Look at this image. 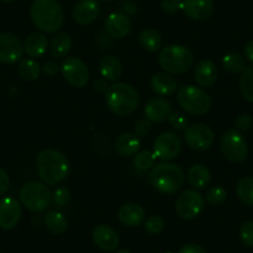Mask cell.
I'll return each mask as SVG.
<instances>
[{
	"mask_svg": "<svg viewBox=\"0 0 253 253\" xmlns=\"http://www.w3.org/2000/svg\"><path fill=\"white\" fill-rule=\"evenodd\" d=\"M148 180L150 186L158 193L172 195L184 186L185 174L179 165L170 162H162L152 168Z\"/></svg>",
	"mask_w": 253,
	"mask_h": 253,
	"instance_id": "1",
	"label": "cell"
},
{
	"mask_svg": "<svg viewBox=\"0 0 253 253\" xmlns=\"http://www.w3.org/2000/svg\"><path fill=\"white\" fill-rule=\"evenodd\" d=\"M34 25L43 33L52 34L63 25V10L57 0H34L30 6Z\"/></svg>",
	"mask_w": 253,
	"mask_h": 253,
	"instance_id": "2",
	"label": "cell"
},
{
	"mask_svg": "<svg viewBox=\"0 0 253 253\" xmlns=\"http://www.w3.org/2000/svg\"><path fill=\"white\" fill-rule=\"evenodd\" d=\"M36 170L42 181L48 185H56L66 179L70 165L62 153L56 149H45L38 155Z\"/></svg>",
	"mask_w": 253,
	"mask_h": 253,
	"instance_id": "3",
	"label": "cell"
},
{
	"mask_svg": "<svg viewBox=\"0 0 253 253\" xmlns=\"http://www.w3.org/2000/svg\"><path fill=\"white\" fill-rule=\"evenodd\" d=\"M106 103L112 113L119 117L129 116L138 109L139 94L130 84L117 82L109 86L106 93Z\"/></svg>",
	"mask_w": 253,
	"mask_h": 253,
	"instance_id": "4",
	"label": "cell"
},
{
	"mask_svg": "<svg viewBox=\"0 0 253 253\" xmlns=\"http://www.w3.org/2000/svg\"><path fill=\"white\" fill-rule=\"evenodd\" d=\"M158 62L167 74L181 75L193 67L194 53L186 46L168 45L160 50Z\"/></svg>",
	"mask_w": 253,
	"mask_h": 253,
	"instance_id": "5",
	"label": "cell"
},
{
	"mask_svg": "<svg viewBox=\"0 0 253 253\" xmlns=\"http://www.w3.org/2000/svg\"><path fill=\"white\" fill-rule=\"evenodd\" d=\"M177 103L191 116H204L211 108V97L200 87L182 86L177 89Z\"/></svg>",
	"mask_w": 253,
	"mask_h": 253,
	"instance_id": "6",
	"label": "cell"
},
{
	"mask_svg": "<svg viewBox=\"0 0 253 253\" xmlns=\"http://www.w3.org/2000/svg\"><path fill=\"white\" fill-rule=\"evenodd\" d=\"M19 199L28 210L33 212H43L52 201L50 190L42 182L29 181L19 191Z\"/></svg>",
	"mask_w": 253,
	"mask_h": 253,
	"instance_id": "7",
	"label": "cell"
},
{
	"mask_svg": "<svg viewBox=\"0 0 253 253\" xmlns=\"http://www.w3.org/2000/svg\"><path fill=\"white\" fill-rule=\"evenodd\" d=\"M221 149L228 162L233 164L245 162L248 154V148L246 139L238 130H226L221 138Z\"/></svg>",
	"mask_w": 253,
	"mask_h": 253,
	"instance_id": "8",
	"label": "cell"
},
{
	"mask_svg": "<svg viewBox=\"0 0 253 253\" xmlns=\"http://www.w3.org/2000/svg\"><path fill=\"white\" fill-rule=\"evenodd\" d=\"M205 199L196 190H185L177 196L175 211L182 220H193L204 210Z\"/></svg>",
	"mask_w": 253,
	"mask_h": 253,
	"instance_id": "9",
	"label": "cell"
},
{
	"mask_svg": "<svg viewBox=\"0 0 253 253\" xmlns=\"http://www.w3.org/2000/svg\"><path fill=\"white\" fill-rule=\"evenodd\" d=\"M184 139L190 149L204 152L212 147L215 135L209 126L204 123H195L185 129Z\"/></svg>",
	"mask_w": 253,
	"mask_h": 253,
	"instance_id": "10",
	"label": "cell"
},
{
	"mask_svg": "<svg viewBox=\"0 0 253 253\" xmlns=\"http://www.w3.org/2000/svg\"><path fill=\"white\" fill-rule=\"evenodd\" d=\"M61 74L70 84L75 87H84L89 80L88 67L79 57H67L63 60Z\"/></svg>",
	"mask_w": 253,
	"mask_h": 253,
	"instance_id": "11",
	"label": "cell"
},
{
	"mask_svg": "<svg viewBox=\"0 0 253 253\" xmlns=\"http://www.w3.org/2000/svg\"><path fill=\"white\" fill-rule=\"evenodd\" d=\"M154 155L163 162H168L176 157L181 150V140L174 132H164L154 140Z\"/></svg>",
	"mask_w": 253,
	"mask_h": 253,
	"instance_id": "12",
	"label": "cell"
},
{
	"mask_svg": "<svg viewBox=\"0 0 253 253\" xmlns=\"http://www.w3.org/2000/svg\"><path fill=\"white\" fill-rule=\"evenodd\" d=\"M24 46L11 33H0V62L13 65L21 60Z\"/></svg>",
	"mask_w": 253,
	"mask_h": 253,
	"instance_id": "13",
	"label": "cell"
},
{
	"mask_svg": "<svg viewBox=\"0 0 253 253\" xmlns=\"http://www.w3.org/2000/svg\"><path fill=\"white\" fill-rule=\"evenodd\" d=\"M21 218V206L14 198H4L0 200V227L3 230H13Z\"/></svg>",
	"mask_w": 253,
	"mask_h": 253,
	"instance_id": "14",
	"label": "cell"
},
{
	"mask_svg": "<svg viewBox=\"0 0 253 253\" xmlns=\"http://www.w3.org/2000/svg\"><path fill=\"white\" fill-rule=\"evenodd\" d=\"M181 10L187 18L203 21L212 15L213 3L212 0H182Z\"/></svg>",
	"mask_w": 253,
	"mask_h": 253,
	"instance_id": "15",
	"label": "cell"
},
{
	"mask_svg": "<svg viewBox=\"0 0 253 253\" xmlns=\"http://www.w3.org/2000/svg\"><path fill=\"white\" fill-rule=\"evenodd\" d=\"M101 5L97 0H80L72 11L75 21L80 25H89L98 18Z\"/></svg>",
	"mask_w": 253,
	"mask_h": 253,
	"instance_id": "16",
	"label": "cell"
},
{
	"mask_svg": "<svg viewBox=\"0 0 253 253\" xmlns=\"http://www.w3.org/2000/svg\"><path fill=\"white\" fill-rule=\"evenodd\" d=\"M106 30L111 38L123 39L132 30V21L126 14L116 11L107 18Z\"/></svg>",
	"mask_w": 253,
	"mask_h": 253,
	"instance_id": "17",
	"label": "cell"
},
{
	"mask_svg": "<svg viewBox=\"0 0 253 253\" xmlns=\"http://www.w3.org/2000/svg\"><path fill=\"white\" fill-rule=\"evenodd\" d=\"M93 242L98 248L106 252L116 251L119 245V236L114 228L108 225H99L92 232Z\"/></svg>",
	"mask_w": 253,
	"mask_h": 253,
	"instance_id": "18",
	"label": "cell"
},
{
	"mask_svg": "<svg viewBox=\"0 0 253 253\" xmlns=\"http://www.w3.org/2000/svg\"><path fill=\"white\" fill-rule=\"evenodd\" d=\"M118 220L126 227H138L145 221V211L139 204H124L118 210Z\"/></svg>",
	"mask_w": 253,
	"mask_h": 253,
	"instance_id": "19",
	"label": "cell"
},
{
	"mask_svg": "<svg viewBox=\"0 0 253 253\" xmlns=\"http://www.w3.org/2000/svg\"><path fill=\"white\" fill-rule=\"evenodd\" d=\"M217 67L216 63L211 60H201L196 63L194 70L195 81L201 87H211L217 80Z\"/></svg>",
	"mask_w": 253,
	"mask_h": 253,
	"instance_id": "20",
	"label": "cell"
},
{
	"mask_svg": "<svg viewBox=\"0 0 253 253\" xmlns=\"http://www.w3.org/2000/svg\"><path fill=\"white\" fill-rule=\"evenodd\" d=\"M145 117L154 123H163L171 113V104L165 98H154L147 103L144 108Z\"/></svg>",
	"mask_w": 253,
	"mask_h": 253,
	"instance_id": "21",
	"label": "cell"
},
{
	"mask_svg": "<svg viewBox=\"0 0 253 253\" xmlns=\"http://www.w3.org/2000/svg\"><path fill=\"white\" fill-rule=\"evenodd\" d=\"M150 88L159 96H170L177 89V81L167 72H158L150 79Z\"/></svg>",
	"mask_w": 253,
	"mask_h": 253,
	"instance_id": "22",
	"label": "cell"
},
{
	"mask_svg": "<svg viewBox=\"0 0 253 253\" xmlns=\"http://www.w3.org/2000/svg\"><path fill=\"white\" fill-rule=\"evenodd\" d=\"M48 47V40L43 34L33 33L25 39L24 52L33 58L41 57L46 53Z\"/></svg>",
	"mask_w": 253,
	"mask_h": 253,
	"instance_id": "23",
	"label": "cell"
},
{
	"mask_svg": "<svg viewBox=\"0 0 253 253\" xmlns=\"http://www.w3.org/2000/svg\"><path fill=\"white\" fill-rule=\"evenodd\" d=\"M114 148L121 157H133L140 149V139L132 133H123L116 139Z\"/></svg>",
	"mask_w": 253,
	"mask_h": 253,
	"instance_id": "24",
	"label": "cell"
},
{
	"mask_svg": "<svg viewBox=\"0 0 253 253\" xmlns=\"http://www.w3.org/2000/svg\"><path fill=\"white\" fill-rule=\"evenodd\" d=\"M122 72H123V66L116 56H104L99 62V74L106 81L116 82L117 80L121 79Z\"/></svg>",
	"mask_w": 253,
	"mask_h": 253,
	"instance_id": "25",
	"label": "cell"
},
{
	"mask_svg": "<svg viewBox=\"0 0 253 253\" xmlns=\"http://www.w3.org/2000/svg\"><path fill=\"white\" fill-rule=\"evenodd\" d=\"M187 181L196 190L206 189L211 181L210 170L203 164H194L187 170Z\"/></svg>",
	"mask_w": 253,
	"mask_h": 253,
	"instance_id": "26",
	"label": "cell"
},
{
	"mask_svg": "<svg viewBox=\"0 0 253 253\" xmlns=\"http://www.w3.org/2000/svg\"><path fill=\"white\" fill-rule=\"evenodd\" d=\"M72 46L71 36L66 33H57L51 41V55L56 58L66 57Z\"/></svg>",
	"mask_w": 253,
	"mask_h": 253,
	"instance_id": "27",
	"label": "cell"
},
{
	"mask_svg": "<svg viewBox=\"0 0 253 253\" xmlns=\"http://www.w3.org/2000/svg\"><path fill=\"white\" fill-rule=\"evenodd\" d=\"M43 222H45L47 230L53 235H61L69 227L67 218L57 211H51V212L46 213L43 217Z\"/></svg>",
	"mask_w": 253,
	"mask_h": 253,
	"instance_id": "28",
	"label": "cell"
},
{
	"mask_svg": "<svg viewBox=\"0 0 253 253\" xmlns=\"http://www.w3.org/2000/svg\"><path fill=\"white\" fill-rule=\"evenodd\" d=\"M139 45L142 46L144 50L149 51V52H155V51L160 50L162 47V35L158 33L154 29H145L140 33L139 39Z\"/></svg>",
	"mask_w": 253,
	"mask_h": 253,
	"instance_id": "29",
	"label": "cell"
},
{
	"mask_svg": "<svg viewBox=\"0 0 253 253\" xmlns=\"http://www.w3.org/2000/svg\"><path fill=\"white\" fill-rule=\"evenodd\" d=\"M222 67L230 75L242 74L246 69V61L240 53L230 52L222 57Z\"/></svg>",
	"mask_w": 253,
	"mask_h": 253,
	"instance_id": "30",
	"label": "cell"
},
{
	"mask_svg": "<svg viewBox=\"0 0 253 253\" xmlns=\"http://www.w3.org/2000/svg\"><path fill=\"white\" fill-rule=\"evenodd\" d=\"M18 71L21 79L25 80V81H35L40 77L41 67L33 58H25L19 63Z\"/></svg>",
	"mask_w": 253,
	"mask_h": 253,
	"instance_id": "31",
	"label": "cell"
},
{
	"mask_svg": "<svg viewBox=\"0 0 253 253\" xmlns=\"http://www.w3.org/2000/svg\"><path fill=\"white\" fill-rule=\"evenodd\" d=\"M236 194L243 204L253 206V176H245L238 180Z\"/></svg>",
	"mask_w": 253,
	"mask_h": 253,
	"instance_id": "32",
	"label": "cell"
},
{
	"mask_svg": "<svg viewBox=\"0 0 253 253\" xmlns=\"http://www.w3.org/2000/svg\"><path fill=\"white\" fill-rule=\"evenodd\" d=\"M240 92L246 101L253 103V65L246 67L241 75Z\"/></svg>",
	"mask_w": 253,
	"mask_h": 253,
	"instance_id": "33",
	"label": "cell"
},
{
	"mask_svg": "<svg viewBox=\"0 0 253 253\" xmlns=\"http://www.w3.org/2000/svg\"><path fill=\"white\" fill-rule=\"evenodd\" d=\"M155 155L154 153L149 152V150H143L135 154L134 157V167L140 171H147V170L152 169L154 167L155 163Z\"/></svg>",
	"mask_w": 253,
	"mask_h": 253,
	"instance_id": "34",
	"label": "cell"
},
{
	"mask_svg": "<svg viewBox=\"0 0 253 253\" xmlns=\"http://www.w3.org/2000/svg\"><path fill=\"white\" fill-rule=\"evenodd\" d=\"M227 199V191L222 186L210 187L206 193V201L212 206H220Z\"/></svg>",
	"mask_w": 253,
	"mask_h": 253,
	"instance_id": "35",
	"label": "cell"
},
{
	"mask_svg": "<svg viewBox=\"0 0 253 253\" xmlns=\"http://www.w3.org/2000/svg\"><path fill=\"white\" fill-rule=\"evenodd\" d=\"M165 221L164 218L158 215H152L144 221V228L150 235H159L164 231Z\"/></svg>",
	"mask_w": 253,
	"mask_h": 253,
	"instance_id": "36",
	"label": "cell"
},
{
	"mask_svg": "<svg viewBox=\"0 0 253 253\" xmlns=\"http://www.w3.org/2000/svg\"><path fill=\"white\" fill-rule=\"evenodd\" d=\"M168 121H169V124L171 126V128H174L176 130H185L187 128V119L181 112H171Z\"/></svg>",
	"mask_w": 253,
	"mask_h": 253,
	"instance_id": "37",
	"label": "cell"
},
{
	"mask_svg": "<svg viewBox=\"0 0 253 253\" xmlns=\"http://www.w3.org/2000/svg\"><path fill=\"white\" fill-rule=\"evenodd\" d=\"M240 237L247 247L253 248V221H247L241 226Z\"/></svg>",
	"mask_w": 253,
	"mask_h": 253,
	"instance_id": "38",
	"label": "cell"
},
{
	"mask_svg": "<svg viewBox=\"0 0 253 253\" xmlns=\"http://www.w3.org/2000/svg\"><path fill=\"white\" fill-rule=\"evenodd\" d=\"M70 196H71V194H70L69 189H66V187H58V189H56L55 191H53L52 200L56 205L62 208V206L69 204Z\"/></svg>",
	"mask_w": 253,
	"mask_h": 253,
	"instance_id": "39",
	"label": "cell"
},
{
	"mask_svg": "<svg viewBox=\"0 0 253 253\" xmlns=\"http://www.w3.org/2000/svg\"><path fill=\"white\" fill-rule=\"evenodd\" d=\"M150 129H152V122L148 118H142L135 123L134 134L139 138H144L149 134Z\"/></svg>",
	"mask_w": 253,
	"mask_h": 253,
	"instance_id": "40",
	"label": "cell"
},
{
	"mask_svg": "<svg viewBox=\"0 0 253 253\" xmlns=\"http://www.w3.org/2000/svg\"><path fill=\"white\" fill-rule=\"evenodd\" d=\"M235 126L236 130H238V132H246L252 126V118L248 114H241L236 118Z\"/></svg>",
	"mask_w": 253,
	"mask_h": 253,
	"instance_id": "41",
	"label": "cell"
},
{
	"mask_svg": "<svg viewBox=\"0 0 253 253\" xmlns=\"http://www.w3.org/2000/svg\"><path fill=\"white\" fill-rule=\"evenodd\" d=\"M181 0H162V9L168 14H175L181 9Z\"/></svg>",
	"mask_w": 253,
	"mask_h": 253,
	"instance_id": "42",
	"label": "cell"
},
{
	"mask_svg": "<svg viewBox=\"0 0 253 253\" xmlns=\"http://www.w3.org/2000/svg\"><path fill=\"white\" fill-rule=\"evenodd\" d=\"M9 187H10V179H9L5 170L0 168V195L8 193Z\"/></svg>",
	"mask_w": 253,
	"mask_h": 253,
	"instance_id": "43",
	"label": "cell"
},
{
	"mask_svg": "<svg viewBox=\"0 0 253 253\" xmlns=\"http://www.w3.org/2000/svg\"><path fill=\"white\" fill-rule=\"evenodd\" d=\"M179 253H208L205 248H203L201 246L195 245V243H187V245L182 246L180 248Z\"/></svg>",
	"mask_w": 253,
	"mask_h": 253,
	"instance_id": "44",
	"label": "cell"
},
{
	"mask_svg": "<svg viewBox=\"0 0 253 253\" xmlns=\"http://www.w3.org/2000/svg\"><path fill=\"white\" fill-rule=\"evenodd\" d=\"M42 71H43V74L46 75V76H50V77L56 76V75H57V72H58L57 63L53 62V61H47V62L43 65Z\"/></svg>",
	"mask_w": 253,
	"mask_h": 253,
	"instance_id": "45",
	"label": "cell"
},
{
	"mask_svg": "<svg viewBox=\"0 0 253 253\" xmlns=\"http://www.w3.org/2000/svg\"><path fill=\"white\" fill-rule=\"evenodd\" d=\"M93 88H94V91L99 92V93H107V91H108L109 86H108V84H107L106 80H104V79H98V80H94Z\"/></svg>",
	"mask_w": 253,
	"mask_h": 253,
	"instance_id": "46",
	"label": "cell"
},
{
	"mask_svg": "<svg viewBox=\"0 0 253 253\" xmlns=\"http://www.w3.org/2000/svg\"><path fill=\"white\" fill-rule=\"evenodd\" d=\"M119 8H121L123 11H126V13L130 14V15H134L138 10L137 6H135L133 3H130V1H122V3L119 4Z\"/></svg>",
	"mask_w": 253,
	"mask_h": 253,
	"instance_id": "47",
	"label": "cell"
},
{
	"mask_svg": "<svg viewBox=\"0 0 253 253\" xmlns=\"http://www.w3.org/2000/svg\"><path fill=\"white\" fill-rule=\"evenodd\" d=\"M243 53H245V57L247 58L250 62H253V39H251V40L246 43L245 48H243Z\"/></svg>",
	"mask_w": 253,
	"mask_h": 253,
	"instance_id": "48",
	"label": "cell"
},
{
	"mask_svg": "<svg viewBox=\"0 0 253 253\" xmlns=\"http://www.w3.org/2000/svg\"><path fill=\"white\" fill-rule=\"evenodd\" d=\"M116 253H130L129 251H126V250H121V251H117Z\"/></svg>",
	"mask_w": 253,
	"mask_h": 253,
	"instance_id": "49",
	"label": "cell"
},
{
	"mask_svg": "<svg viewBox=\"0 0 253 253\" xmlns=\"http://www.w3.org/2000/svg\"><path fill=\"white\" fill-rule=\"evenodd\" d=\"M0 1H3V3H11L13 0H0Z\"/></svg>",
	"mask_w": 253,
	"mask_h": 253,
	"instance_id": "50",
	"label": "cell"
},
{
	"mask_svg": "<svg viewBox=\"0 0 253 253\" xmlns=\"http://www.w3.org/2000/svg\"><path fill=\"white\" fill-rule=\"evenodd\" d=\"M101 1H104V3H111V1H114V0H101Z\"/></svg>",
	"mask_w": 253,
	"mask_h": 253,
	"instance_id": "51",
	"label": "cell"
},
{
	"mask_svg": "<svg viewBox=\"0 0 253 253\" xmlns=\"http://www.w3.org/2000/svg\"><path fill=\"white\" fill-rule=\"evenodd\" d=\"M164 253H172V252H164Z\"/></svg>",
	"mask_w": 253,
	"mask_h": 253,
	"instance_id": "52",
	"label": "cell"
}]
</instances>
